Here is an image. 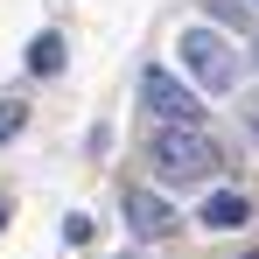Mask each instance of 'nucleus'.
Wrapping results in <instances>:
<instances>
[{"instance_id":"423d86ee","label":"nucleus","mask_w":259,"mask_h":259,"mask_svg":"<svg viewBox=\"0 0 259 259\" xmlns=\"http://www.w3.org/2000/svg\"><path fill=\"white\" fill-rule=\"evenodd\" d=\"M28 70H35V77H56V70H63V35H56V28H42V35L28 42Z\"/></svg>"},{"instance_id":"7ed1b4c3","label":"nucleus","mask_w":259,"mask_h":259,"mask_svg":"<svg viewBox=\"0 0 259 259\" xmlns=\"http://www.w3.org/2000/svg\"><path fill=\"white\" fill-rule=\"evenodd\" d=\"M140 105H147L161 126H203V98L182 84L175 70H161V63H147V70H140Z\"/></svg>"},{"instance_id":"6e6552de","label":"nucleus","mask_w":259,"mask_h":259,"mask_svg":"<svg viewBox=\"0 0 259 259\" xmlns=\"http://www.w3.org/2000/svg\"><path fill=\"white\" fill-rule=\"evenodd\" d=\"M21 119H28V112H21V105H14V98H0V147H7V140H14V133H21Z\"/></svg>"},{"instance_id":"0eeeda50","label":"nucleus","mask_w":259,"mask_h":259,"mask_svg":"<svg viewBox=\"0 0 259 259\" xmlns=\"http://www.w3.org/2000/svg\"><path fill=\"white\" fill-rule=\"evenodd\" d=\"M203 7H210V21H224V28H238V35H245V28H252V21H245V7H238V0H203Z\"/></svg>"},{"instance_id":"9b49d317","label":"nucleus","mask_w":259,"mask_h":259,"mask_svg":"<svg viewBox=\"0 0 259 259\" xmlns=\"http://www.w3.org/2000/svg\"><path fill=\"white\" fill-rule=\"evenodd\" d=\"M0 224H7V196H0Z\"/></svg>"},{"instance_id":"f03ea898","label":"nucleus","mask_w":259,"mask_h":259,"mask_svg":"<svg viewBox=\"0 0 259 259\" xmlns=\"http://www.w3.org/2000/svg\"><path fill=\"white\" fill-rule=\"evenodd\" d=\"M182 70L196 77V91H231L238 84V63H231V42L217 28H182Z\"/></svg>"},{"instance_id":"20e7f679","label":"nucleus","mask_w":259,"mask_h":259,"mask_svg":"<svg viewBox=\"0 0 259 259\" xmlns=\"http://www.w3.org/2000/svg\"><path fill=\"white\" fill-rule=\"evenodd\" d=\"M119 210H126V231H133V238H147V245H154V238H168L175 224H182L154 189H119Z\"/></svg>"},{"instance_id":"f257e3e1","label":"nucleus","mask_w":259,"mask_h":259,"mask_svg":"<svg viewBox=\"0 0 259 259\" xmlns=\"http://www.w3.org/2000/svg\"><path fill=\"white\" fill-rule=\"evenodd\" d=\"M147 154H154L161 182H210V175L224 168V147H217L203 126H161L147 140Z\"/></svg>"},{"instance_id":"1a4fd4ad","label":"nucleus","mask_w":259,"mask_h":259,"mask_svg":"<svg viewBox=\"0 0 259 259\" xmlns=\"http://www.w3.org/2000/svg\"><path fill=\"white\" fill-rule=\"evenodd\" d=\"M63 238H70V245H91V217L70 210V217H63Z\"/></svg>"},{"instance_id":"9d476101","label":"nucleus","mask_w":259,"mask_h":259,"mask_svg":"<svg viewBox=\"0 0 259 259\" xmlns=\"http://www.w3.org/2000/svg\"><path fill=\"white\" fill-rule=\"evenodd\" d=\"M245 126L259 133V91H252V98H245Z\"/></svg>"},{"instance_id":"39448f33","label":"nucleus","mask_w":259,"mask_h":259,"mask_svg":"<svg viewBox=\"0 0 259 259\" xmlns=\"http://www.w3.org/2000/svg\"><path fill=\"white\" fill-rule=\"evenodd\" d=\"M203 231H238V224H252V203L238 196V189H210L203 196V210H196Z\"/></svg>"},{"instance_id":"f8f14e48","label":"nucleus","mask_w":259,"mask_h":259,"mask_svg":"<svg viewBox=\"0 0 259 259\" xmlns=\"http://www.w3.org/2000/svg\"><path fill=\"white\" fill-rule=\"evenodd\" d=\"M245 259H259V252H245Z\"/></svg>"}]
</instances>
